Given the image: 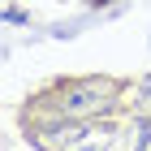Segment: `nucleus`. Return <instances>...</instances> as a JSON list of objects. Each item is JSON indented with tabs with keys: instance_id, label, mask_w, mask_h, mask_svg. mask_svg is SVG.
Wrapping results in <instances>:
<instances>
[{
	"instance_id": "obj_1",
	"label": "nucleus",
	"mask_w": 151,
	"mask_h": 151,
	"mask_svg": "<svg viewBox=\"0 0 151 151\" xmlns=\"http://www.w3.org/2000/svg\"><path fill=\"white\" fill-rule=\"evenodd\" d=\"M26 138L43 151H108L116 138V125L91 121V116H56L47 125H35Z\"/></svg>"
},
{
	"instance_id": "obj_2",
	"label": "nucleus",
	"mask_w": 151,
	"mask_h": 151,
	"mask_svg": "<svg viewBox=\"0 0 151 151\" xmlns=\"http://www.w3.org/2000/svg\"><path fill=\"white\" fill-rule=\"evenodd\" d=\"M116 95H121V82L112 78H69L43 91L39 99L52 116H99L116 104Z\"/></svg>"
},
{
	"instance_id": "obj_3",
	"label": "nucleus",
	"mask_w": 151,
	"mask_h": 151,
	"mask_svg": "<svg viewBox=\"0 0 151 151\" xmlns=\"http://www.w3.org/2000/svg\"><path fill=\"white\" fill-rule=\"evenodd\" d=\"M134 104H138V112H142V116H151V78L138 86V99H134Z\"/></svg>"
}]
</instances>
